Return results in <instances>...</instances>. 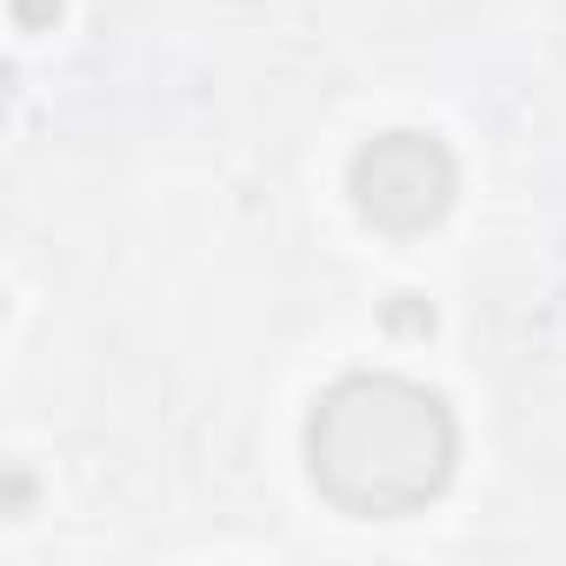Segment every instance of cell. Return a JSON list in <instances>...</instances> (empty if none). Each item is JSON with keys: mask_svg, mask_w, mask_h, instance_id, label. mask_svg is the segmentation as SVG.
I'll use <instances>...</instances> for the list:
<instances>
[{"mask_svg": "<svg viewBox=\"0 0 566 566\" xmlns=\"http://www.w3.org/2000/svg\"><path fill=\"white\" fill-rule=\"evenodd\" d=\"M314 473L334 500L360 513L413 506L447 473V420L427 394L394 380H360L327 400L314 427Z\"/></svg>", "mask_w": 566, "mask_h": 566, "instance_id": "6da1fadb", "label": "cell"}, {"mask_svg": "<svg viewBox=\"0 0 566 566\" xmlns=\"http://www.w3.org/2000/svg\"><path fill=\"white\" fill-rule=\"evenodd\" d=\"M360 193H367V213H380V220H427L447 200V167L433 147L394 140L360 167Z\"/></svg>", "mask_w": 566, "mask_h": 566, "instance_id": "7a4b0ae2", "label": "cell"}]
</instances>
